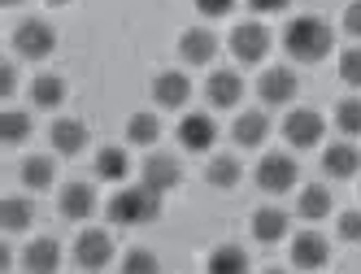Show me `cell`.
Segmentation results:
<instances>
[{
    "instance_id": "cb8c5ba5",
    "label": "cell",
    "mask_w": 361,
    "mask_h": 274,
    "mask_svg": "<svg viewBox=\"0 0 361 274\" xmlns=\"http://www.w3.org/2000/svg\"><path fill=\"white\" fill-rule=\"evenodd\" d=\"M204 179H209L214 187H222V192H231V187L244 179V166H240V157L218 153V157H209V166H204Z\"/></svg>"
},
{
    "instance_id": "e0dca14e",
    "label": "cell",
    "mask_w": 361,
    "mask_h": 274,
    "mask_svg": "<svg viewBox=\"0 0 361 274\" xmlns=\"http://www.w3.org/2000/svg\"><path fill=\"white\" fill-rule=\"evenodd\" d=\"M48 139H53V148L61 157H79L87 148V122L83 118H57L53 131H48Z\"/></svg>"
},
{
    "instance_id": "30bf717a",
    "label": "cell",
    "mask_w": 361,
    "mask_h": 274,
    "mask_svg": "<svg viewBox=\"0 0 361 274\" xmlns=\"http://www.w3.org/2000/svg\"><path fill=\"white\" fill-rule=\"evenodd\" d=\"M74 261H79V270H105L114 261V239L100 227L83 231L79 239H74Z\"/></svg>"
},
{
    "instance_id": "8992f818",
    "label": "cell",
    "mask_w": 361,
    "mask_h": 274,
    "mask_svg": "<svg viewBox=\"0 0 361 274\" xmlns=\"http://www.w3.org/2000/svg\"><path fill=\"white\" fill-rule=\"evenodd\" d=\"M300 92V79L288 70V66H270L262 79H257V96H262V105L279 109V105H292Z\"/></svg>"
},
{
    "instance_id": "603a6c76",
    "label": "cell",
    "mask_w": 361,
    "mask_h": 274,
    "mask_svg": "<svg viewBox=\"0 0 361 274\" xmlns=\"http://www.w3.org/2000/svg\"><path fill=\"white\" fill-rule=\"evenodd\" d=\"M126 174H131V157H126V148L105 144V148L96 153V179H105V183H122Z\"/></svg>"
},
{
    "instance_id": "74e56055",
    "label": "cell",
    "mask_w": 361,
    "mask_h": 274,
    "mask_svg": "<svg viewBox=\"0 0 361 274\" xmlns=\"http://www.w3.org/2000/svg\"><path fill=\"white\" fill-rule=\"evenodd\" d=\"M48 5H70V0H48Z\"/></svg>"
},
{
    "instance_id": "9c48e42d",
    "label": "cell",
    "mask_w": 361,
    "mask_h": 274,
    "mask_svg": "<svg viewBox=\"0 0 361 274\" xmlns=\"http://www.w3.org/2000/svg\"><path fill=\"white\" fill-rule=\"evenodd\" d=\"M192 101V79L183 70H161L152 79V105L157 109H183Z\"/></svg>"
},
{
    "instance_id": "4fadbf2b",
    "label": "cell",
    "mask_w": 361,
    "mask_h": 274,
    "mask_svg": "<svg viewBox=\"0 0 361 274\" xmlns=\"http://www.w3.org/2000/svg\"><path fill=\"white\" fill-rule=\"evenodd\" d=\"M218 53V35L209 27H188L183 35H178V57H183L188 66H209Z\"/></svg>"
},
{
    "instance_id": "7c38bea8",
    "label": "cell",
    "mask_w": 361,
    "mask_h": 274,
    "mask_svg": "<svg viewBox=\"0 0 361 274\" xmlns=\"http://www.w3.org/2000/svg\"><path fill=\"white\" fill-rule=\"evenodd\" d=\"M204 101L214 109H235L244 101V79L235 70H214L209 79H204Z\"/></svg>"
},
{
    "instance_id": "d6a6232c",
    "label": "cell",
    "mask_w": 361,
    "mask_h": 274,
    "mask_svg": "<svg viewBox=\"0 0 361 274\" xmlns=\"http://www.w3.org/2000/svg\"><path fill=\"white\" fill-rule=\"evenodd\" d=\"M335 231H340V239H348V244H361V213H357V209L340 213V222H335Z\"/></svg>"
},
{
    "instance_id": "1f68e13d",
    "label": "cell",
    "mask_w": 361,
    "mask_h": 274,
    "mask_svg": "<svg viewBox=\"0 0 361 274\" xmlns=\"http://www.w3.org/2000/svg\"><path fill=\"white\" fill-rule=\"evenodd\" d=\"M122 270H126V274H157L161 261L152 257L148 248H131V253H126V261H122Z\"/></svg>"
},
{
    "instance_id": "4316f807",
    "label": "cell",
    "mask_w": 361,
    "mask_h": 274,
    "mask_svg": "<svg viewBox=\"0 0 361 274\" xmlns=\"http://www.w3.org/2000/svg\"><path fill=\"white\" fill-rule=\"evenodd\" d=\"M157 139H161V122H157V113H148V109L131 113V122H126V144L148 148V144H157Z\"/></svg>"
},
{
    "instance_id": "3957f363",
    "label": "cell",
    "mask_w": 361,
    "mask_h": 274,
    "mask_svg": "<svg viewBox=\"0 0 361 274\" xmlns=\"http://www.w3.org/2000/svg\"><path fill=\"white\" fill-rule=\"evenodd\" d=\"M252 179H257V187L262 192H270V196H283L288 187H296V179H300V166H296V157L292 153H266L262 161H257V170H252Z\"/></svg>"
},
{
    "instance_id": "5bb4252c",
    "label": "cell",
    "mask_w": 361,
    "mask_h": 274,
    "mask_svg": "<svg viewBox=\"0 0 361 274\" xmlns=\"http://www.w3.org/2000/svg\"><path fill=\"white\" fill-rule=\"evenodd\" d=\"M57 209H61V218H70V222H83V218H92L96 213V187L92 183H66L61 187V196H57Z\"/></svg>"
},
{
    "instance_id": "484cf974",
    "label": "cell",
    "mask_w": 361,
    "mask_h": 274,
    "mask_svg": "<svg viewBox=\"0 0 361 274\" xmlns=\"http://www.w3.org/2000/svg\"><path fill=\"white\" fill-rule=\"evenodd\" d=\"M204 270H209V274H244L248 270V253H244V248H235V244H222V248H214V253H209Z\"/></svg>"
},
{
    "instance_id": "44dd1931",
    "label": "cell",
    "mask_w": 361,
    "mask_h": 274,
    "mask_svg": "<svg viewBox=\"0 0 361 274\" xmlns=\"http://www.w3.org/2000/svg\"><path fill=\"white\" fill-rule=\"evenodd\" d=\"M22 266H27L31 274H53L57 266H61V244L57 239H35V244H27V253H22Z\"/></svg>"
},
{
    "instance_id": "6da1fadb",
    "label": "cell",
    "mask_w": 361,
    "mask_h": 274,
    "mask_svg": "<svg viewBox=\"0 0 361 274\" xmlns=\"http://www.w3.org/2000/svg\"><path fill=\"white\" fill-rule=\"evenodd\" d=\"M331 48H335V31H331V22L318 18V13H300V18L288 22V31H283V53H288L292 61H300V66L322 61Z\"/></svg>"
},
{
    "instance_id": "ba28073f",
    "label": "cell",
    "mask_w": 361,
    "mask_h": 274,
    "mask_svg": "<svg viewBox=\"0 0 361 274\" xmlns=\"http://www.w3.org/2000/svg\"><path fill=\"white\" fill-rule=\"evenodd\" d=\"M322 131H326V122L314 109H292L288 118H283V139H288L292 148H314V144H322Z\"/></svg>"
},
{
    "instance_id": "7402d4cb",
    "label": "cell",
    "mask_w": 361,
    "mask_h": 274,
    "mask_svg": "<svg viewBox=\"0 0 361 274\" xmlns=\"http://www.w3.org/2000/svg\"><path fill=\"white\" fill-rule=\"evenodd\" d=\"M66 101V79L61 74H35L31 79V105L35 109H61Z\"/></svg>"
},
{
    "instance_id": "f35d334b",
    "label": "cell",
    "mask_w": 361,
    "mask_h": 274,
    "mask_svg": "<svg viewBox=\"0 0 361 274\" xmlns=\"http://www.w3.org/2000/svg\"><path fill=\"white\" fill-rule=\"evenodd\" d=\"M5 5H22V0H5Z\"/></svg>"
},
{
    "instance_id": "ffe728a7",
    "label": "cell",
    "mask_w": 361,
    "mask_h": 274,
    "mask_svg": "<svg viewBox=\"0 0 361 274\" xmlns=\"http://www.w3.org/2000/svg\"><path fill=\"white\" fill-rule=\"evenodd\" d=\"M283 235H288V213H283L279 205H262L252 213V239L262 244H279Z\"/></svg>"
},
{
    "instance_id": "5b68a950",
    "label": "cell",
    "mask_w": 361,
    "mask_h": 274,
    "mask_svg": "<svg viewBox=\"0 0 361 274\" xmlns=\"http://www.w3.org/2000/svg\"><path fill=\"white\" fill-rule=\"evenodd\" d=\"M226 44H231V53H235V61L257 66V61H266V53H270V31L262 27V22H240Z\"/></svg>"
},
{
    "instance_id": "277c9868",
    "label": "cell",
    "mask_w": 361,
    "mask_h": 274,
    "mask_svg": "<svg viewBox=\"0 0 361 274\" xmlns=\"http://www.w3.org/2000/svg\"><path fill=\"white\" fill-rule=\"evenodd\" d=\"M13 48H18V57H27V61L53 57V48H57L53 22H44V18H22L18 31H13Z\"/></svg>"
},
{
    "instance_id": "f546056e",
    "label": "cell",
    "mask_w": 361,
    "mask_h": 274,
    "mask_svg": "<svg viewBox=\"0 0 361 274\" xmlns=\"http://www.w3.org/2000/svg\"><path fill=\"white\" fill-rule=\"evenodd\" d=\"M335 127H340L344 139H357L361 135V96H348V101L335 105Z\"/></svg>"
},
{
    "instance_id": "e575fe53",
    "label": "cell",
    "mask_w": 361,
    "mask_h": 274,
    "mask_svg": "<svg viewBox=\"0 0 361 274\" xmlns=\"http://www.w3.org/2000/svg\"><path fill=\"white\" fill-rule=\"evenodd\" d=\"M344 31H348L353 39H361V0H353V5L344 9Z\"/></svg>"
},
{
    "instance_id": "4dcf8cb0",
    "label": "cell",
    "mask_w": 361,
    "mask_h": 274,
    "mask_svg": "<svg viewBox=\"0 0 361 274\" xmlns=\"http://www.w3.org/2000/svg\"><path fill=\"white\" fill-rule=\"evenodd\" d=\"M340 79L348 87H361V44H353V48L340 53Z\"/></svg>"
},
{
    "instance_id": "f1b7e54d",
    "label": "cell",
    "mask_w": 361,
    "mask_h": 274,
    "mask_svg": "<svg viewBox=\"0 0 361 274\" xmlns=\"http://www.w3.org/2000/svg\"><path fill=\"white\" fill-rule=\"evenodd\" d=\"M31 113H22V109H5V118H0V139L5 144H27V135H31Z\"/></svg>"
},
{
    "instance_id": "8fae6325",
    "label": "cell",
    "mask_w": 361,
    "mask_h": 274,
    "mask_svg": "<svg viewBox=\"0 0 361 274\" xmlns=\"http://www.w3.org/2000/svg\"><path fill=\"white\" fill-rule=\"evenodd\" d=\"M218 139V122L209 113H183L178 118V144L188 148V153H209Z\"/></svg>"
},
{
    "instance_id": "9a60e30c",
    "label": "cell",
    "mask_w": 361,
    "mask_h": 274,
    "mask_svg": "<svg viewBox=\"0 0 361 274\" xmlns=\"http://www.w3.org/2000/svg\"><path fill=\"white\" fill-rule=\"evenodd\" d=\"M326 257H331L326 235H318V231H300V235H292V266H296V270H322Z\"/></svg>"
},
{
    "instance_id": "ac0fdd59",
    "label": "cell",
    "mask_w": 361,
    "mask_h": 274,
    "mask_svg": "<svg viewBox=\"0 0 361 274\" xmlns=\"http://www.w3.org/2000/svg\"><path fill=\"white\" fill-rule=\"evenodd\" d=\"M270 135V118L262 109H244L235 122H231V139H235L240 148H262Z\"/></svg>"
},
{
    "instance_id": "7a4b0ae2",
    "label": "cell",
    "mask_w": 361,
    "mask_h": 274,
    "mask_svg": "<svg viewBox=\"0 0 361 274\" xmlns=\"http://www.w3.org/2000/svg\"><path fill=\"white\" fill-rule=\"evenodd\" d=\"M114 227H140V222H152L161 218V192H152L148 183H135V187H122L109 196L105 205Z\"/></svg>"
},
{
    "instance_id": "d590c367",
    "label": "cell",
    "mask_w": 361,
    "mask_h": 274,
    "mask_svg": "<svg viewBox=\"0 0 361 274\" xmlns=\"http://www.w3.org/2000/svg\"><path fill=\"white\" fill-rule=\"evenodd\" d=\"M288 5H292V0H248L252 13H283Z\"/></svg>"
},
{
    "instance_id": "836d02e7",
    "label": "cell",
    "mask_w": 361,
    "mask_h": 274,
    "mask_svg": "<svg viewBox=\"0 0 361 274\" xmlns=\"http://www.w3.org/2000/svg\"><path fill=\"white\" fill-rule=\"evenodd\" d=\"M200 18H226L231 9H235V0H192Z\"/></svg>"
},
{
    "instance_id": "52a82bcc",
    "label": "cell",
    "mask_w": 361,
    "mask_h": 274,
    "mask_svg": "<svg viewBox=\"0 0 361 274\" xmlns=\"http://www.w3.org/2000/svg\"><path fill=\"white\" fill-rule=\"evenodd\" d=\"M140 183H148L152 192H174L178 183H183V166H178L174 153H148L144 166H140Z\"/></svg>"
},
{
    "instance_id": "83f0119b",
    "label": "cell",
    "mask_w": 361,
    "mask_h": 274,
    "mask_svg": "<svg viewBox=\"0 0 361 274\" xmlns=\"http://www.w3.org/2000/svg\"><path fill=\"white\" fill-rule=\"evenodd\" d=\"M31 213H35V205L27 201V196H9V201H0V227L5 231H27Z\"/></svg>"
},
{
    "instance_id": "8d00e7d4",
    "label": "cell",
    "mask_w": 361,
    "mask_h": 274,
    "mask_svg": "<svg viewBox=\"0 0 361 274\" xmlns=\"http://www.w3.org/2000/svg\"><path fill=\"white\" fill-rule=\"evenodd\" d=\"M13 87H18V70L13 66H0V92L13 96Z\"/></svg>"
},
{
    "instance_id": "d6986e66",
    "label": "cell",
    "mask_w": 361,
    "mask_h": 274,
    "mask_svg": "<svg viewBox=\"0 0 361 274\" xmlns=\"http://www.w3.org/2000/svg\"><path fill=\"white\" fill-rule=\"evenodd\" d=\"M331 209H335V201H331V187H326V183H309V187H300V196H296V218H305V222H322Z\"/></svg>"
},
{
    "instance_id": "d4e9b609",
    "label": "cell",
    "mask_w": 361,
    "mask_h": 274,
    "mask_svg": "<svg viewBox=\"0 0 361 274\" xmlns=\"http://www.w3.org/2000/svg\"><path fill=\"white\" fill-rule=\"evenodd\" d=\"M53 179H57V161L53 157L35 153V157L22 161V183H27L31 192H48V187H53Z\"/></svg>"
},
{
    "instance_id": "2e32d148",
    "label": "cell",
    "mask_w": 361,
    "mask_h": 274,
    "mask_svg": "<svg viewBox=\"0 0 361 274\" xmlns=\"http://www.w3.org/2000/svg\"><path fill=\"white\" fill-rule=\"evenodd\" d=\"M322 170H326V179H357L361 174V153H357V144H326L322 148Z\"/></svg>"
}]
</instances>
